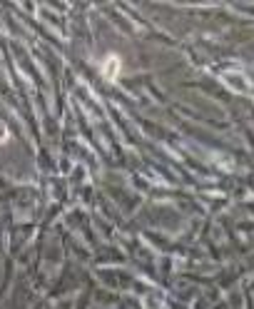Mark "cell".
Returning a JSON list of instances; mask_svg holds the SVG:
<instances>
[{
    "instance_id": "1",
    "label": "cell",
    "mask_w": 254,
    "mask_h": 309,
    "mask_svg": "<svg viewBox=\"0 0 254 309\" xmlns=\"http://www.w3.org/2000/svg\"><path fill=\"white\" fill-rule=\"evenodd\" d=\"M5 137H8V130H3V127H0V142H3Z\"/></svg>"
}]
</instances>
